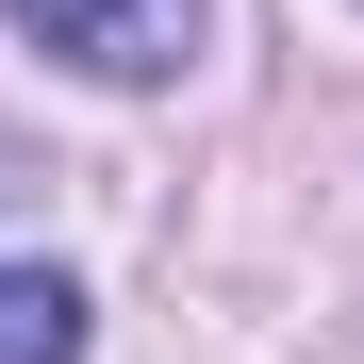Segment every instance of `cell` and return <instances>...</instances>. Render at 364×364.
<instances>
[{
	"label": "cell",
	"mask_w": 364,
	"mask_h": 364,
	"mask_svg": "<svg viewBox=\"0 0 364 364\" xmlns=\"http://www.w3.org/2000/svg\"><path fill=\"white\" fill-rule=\"evenodd\" d=\"M199 17L215 0H17V33L67 50L83 83H182L199 67Z\"/></svg>",
	"instance_id": "cell-1"
},
{
	"label": "cell",
	"mask_w": 364,
	"mask_h": 364,
	"mask_svg": "<svg viewBox=\"0 0 364 364\" xmlns=\"http://www.w3.org/2000/svg\"><path fill=\"white\" fill-rule=\"evenodd\" d=\"M0 364H83V282L67 265H0Z\"/></svg>",
	"instance_id": "cell-2"
}]
</instances>
